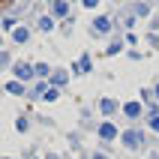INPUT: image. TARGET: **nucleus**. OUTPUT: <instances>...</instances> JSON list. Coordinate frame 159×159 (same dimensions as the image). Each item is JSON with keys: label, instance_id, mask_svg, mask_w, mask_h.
<instances>
[{"label": "nucleus", "instance_id": "nucleus-1", "mask_svg": "<svg viewBox=\"0 0 159 159\" xmlns=\"http://www.w3.org/2000/svg\"><path fill=\"white\" fill-rule=\"evenodd\" d=\"M9 3H15V0H0V9H3V6H9Z\"/></svg>", "mask_w": 159, "mask_h": 159}]
</instances>
